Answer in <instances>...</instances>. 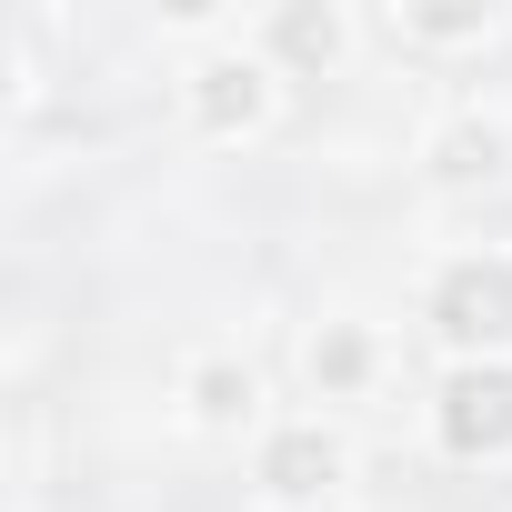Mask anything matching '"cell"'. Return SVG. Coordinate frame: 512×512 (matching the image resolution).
Listing matches in <instances>:
<instances>
[{"instance_id":"3","label":"cell","mask_w":512,"mask_h":512,"mask_svg":"<svg viewBox=\"0 0 512 512\" xmlns=\"http://www.w3.org/2000/svg\"><path fill=\"white\" fill-rule=\"evenodd\" d=\"M342 482H352V432L332 412L292 402L262 422V442H251V502L262 512H322Z\"/></svg>"},{"instance_id":"8","label":"cell","mask_w":512,"mask_h":512,"mask_svg":"<svg viewBox=\"0 0 512 512\" xmlns=\"http://www.w3.org/2000/svg\"><path fill=\"white\" fill-rule=\"evenodd\" d=\"M432 452L462 472H512V362H442L432 372Z\"/></svg>"},{"instance_id":"1","label":"cell","mask_w":512,"mask_h":512,"mask_svg":"<svg viewBox=\"0 0 512 512\" xmlns=\"http://www.w3.org/2000/svg\"><path fill=\"white\" fill-rule=\"evenodd\" d=\"M282 101H292V81L251 51L241 11H191V21H181V61H171L181 141H201V151H251V141L282 131Z\"/></svg>"},{"instance_id":"9","label":"cell","mask_w":512,"mask_h":512,"mask_svg":"<svg viewBox=\"0 0 512 512\" xmlns=\"http://www.w3.org/2000/svg\"><path fill=\"white\" fill-rule=\"evenodd\" d=\"M502 31H512L502 0H392V11H372V41H392L402 61H482Z\"/></svg>"},{"instance_id":"2","label":"cell","mask_w":512,"mask_h":512,"mask_svg":"<svg viewBox=\"0 0 512 512\" xmlns=\"http://www.w3.org/2000/svg\"><path fill=\"white\" fill-rule=\"evenodd\" d=\"M422 342L442 362H512V241H452L422 272Z\"/></svg>"},{"instance_id":"6","label":"cell","mask_w":512,"mask_h":512,"mask_svg":"<svg viewBox=\"0 0 512 512\" xmlns=\"http://www.w3.org/2000/svg\"><path fill=\"white\" fill-rule=\"evenodd\" d=\"M171 422L191 442H262V422H272L262 362H251L241 342H191L171 362Z\"/></svg>"},{"instance_id":"7","label":"cell","mask_w":512,"mask_h":512,"mask_svg":"<svg viewBox=\"0 0 512 512\" xmlns=\"http://www.w3.org/2000/svg\"><path fill=\"white\" fill-rule=\"evenodd\" d=\"M241 31L282 81H352L372 51V11H352V0H262Z\"/></svg>"},{"instance_id":"4","label":"cell","mask_w":512,"mask_h":512,"mask_svg":"<svg viewBox=\"0 0 512 512\" xmlns=\"http://www.w3.org/2000/svg\"><path fill=\"white\" fill-rule=\"evenodd\" d=\"M292 382H302V402L312 412H362V402H382V382H392V332L372 322V312H352V302H332V312H312L302 322V342H292Z\"/></svg>"},{"instance_id":"5","label":"cell","mask_w":512,"mask_h":512,"mask_svg":"<svg viewBox=\"0 0 512 512\" xmlns=\"http://www.w3.org/2000/svg\"><path fill=\"white\" fill-rule=\"evenodd\" d=\"M412 171H422V191H442V201H492V191H512V111H502V101H442V111L412 131Z\"/></svg>"}]
</instances>
